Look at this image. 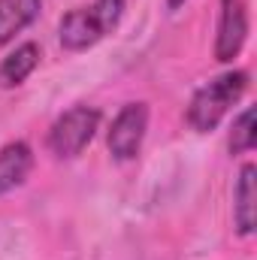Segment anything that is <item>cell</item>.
<instances>
[{
	"instance_id": "7",
	"label": "cell",
	"mask_w": 257,
	"mask_h": 260,
	"mask_svg": "<svg viewBox=\"0 0 257 260\" xmlns=\"http://www.w3.org/2000/svg\"><path fill=\"white\" fill-rule=\"evenodd\" d=\"M30 167H34V151H30V145L21 142V139L6 142V145L0 148V197L9 194L12 188H18V185L27 179Z\"/></svg>"
},
{
	"instance_id": "9",
	"label": "cell",
	"mask_w": 257,
	"mask_h": 260,
	"mask_svg": "<svg viewBox=\"0 0 257 260\" xmlns=\"http://www.w3.org/2000/svg\"><path fill=\"white\" fill-rule=\"evenodd\" d=\"M40 64V46L37 43H21L15 46V52H9L0 61V85L3 88H15L21 85Z\"/></svg>"
},
{
	"instance_id": "1",
	"label": "cell",
	"mask_w": 257,
	"mask_h": 260,
	"mask_svg": "<svg viewBox=\"0 0 257 260\" xmlns=\"http://www.w3.org/2000/svg\"><path fill=\"white\" fill-rule=\"evenodd\" d=\"M248 88V73L245 70H230L221 73L218 79L206 82L197 94L191 97L188 106V124L197 133H209L221 124V118L230 112L233 103H239V97Z\"/></svg>"
},
{
	"instance_id": "2",
	"label": "cell",
	"mask_w": 257,
	"mask_h": 260,
	"mask_svg": "<svg viewBox=\"0 0 257 260\" xmlns=\"http://www.w3.org/2000/svg\"><path fill=\"white\" fill-rule=\"evenodd\" d=\"M97 127H100V109L73 106L64 115H58L55 124L49 127V151L61 160L79 157L88 148V142L94 139Z\"/></svg>"
},
{
	"instance_id": "11",
	"label": "cell",
	"mask_w": 257,
	"mask_h": 260,
	"mask_svg": "<svg viewBox=\"0 0 257 260\" xmlns=\"http://www.w3.org/2000/svg\"><path fill=\"white\" fill-rule=\"evenodd\" d=\"M91 6H94V9H97V15L103 18L106 30H112V27L121 21V12H124V0H94Z\"/></svg>"
},
{
	"instance_id": "10",
	"label": "cell",
	"mask_w": 257,
	"mask_h": 260,
	"mask_svg": "<svg viewBox=\"0 0 257 260\" xmlns=\"http://www.w3.org/2000/svg\"><path fill=\"white\" fill-rule=\"evenodd\" d=\"M254 145H257V112H254V106H248L233 121V130H230V154H248V151H254Z\"/></svg>"
},
{
	"instance_id": "12",
	"label": "cell",
	"mask_w": 257,
	"mask_h": 260,
	"mask_svg": "<svg viewBox=\"0 0 257 260\" xmlns=\"http://www.w3.org/2000/svg\"><path fill=\"white\" fill-rule=\"evenodd\" d=\"M182 3H185V0H167V6H170V9H179Z\"/></svg>"
},
{
	"instance_id": "6",
	"label": "cell",
	"mask_w": 257,
	"mask_h": 260,
	"mask_svg": "<svg viewBox=\"0 0 257 260\" xmlns=\"http://www.w3.org/2000/svg\"><path fill=\"white\" fill-rule=\"evenodd\" d=\"M233 218H236V233L251 236L257 227V167L245 164L239 170V182L233 191Z\"/></svg>"
},
{
	"instance_id": "3",
	"label": "cell",
	"mask_w": 257,
	"mask_h": 260,
	"mask_svg": "<svg viewBox=\"0 0 257 260\" xmlns=\"http://www.w3.org/2000/svg\"><path fill=\"white\" fill-rule=\"evenodd\" d=\"M148 130V106L145 103H127L121 106V112L112 118V127L106 133V145L109 154L115 160H133L142 148Z\"/></svg>"
},
{
	"instance_id": "4",
	"label": "cell",
	"mask_w": 257,
	"mask_h": 260,
	"mask_svg": "<svg viewBox=\"0 0 257 260\" xmlns=\"http://www.w3.org/2000/svg\"><path fill=\"white\" fill-rule=\"evenodd\" d=\"M248 40V3L245 0H218V34H215V61L230 64L239 58Z\"/></svg>"
},
{
	"instance_id": "8",
	"label": "cell",
	"mask_w": 257,
	"mask_h": 260,
	"mask_svg": "<svg viewBox=\"0 0 257 260\" xmlns=\"http://www.w3.org/2000/svg\"><path fill=\"white\" fill-rule=\"evenodd\" d=\"M43 0H0V46L12 43L15 34L30 27L40 15Z\"/></svg>"
},
{
	"instance_id": "5",
	"label": "cell",
	"mask_w": 257,
	"mask_h": 260,
	"mask_svg": "<svg viewBox=\"0 0 257 260\" xmlns=\"http://www.w3.org/2000/svg\"><path fill=\"white\" fill-rule=\"evenodd\" d=\"M109 30H106V24H103V18L97 15L94 6H76V9H70L61 18V24H58V40L70 52H85V49L97 46Z\"/></svg>"
}]
</instances>
